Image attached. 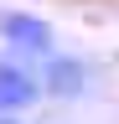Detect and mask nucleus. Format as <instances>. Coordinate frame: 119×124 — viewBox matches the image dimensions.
<instances>
[{
  "label": "nucleus",
  "mask_w": 119,
  "mask_h": 124,
  "mask_svg": "<svg viewBox=\"0 0 119 124\" xmlns=\"http://www.w3.org/2000/svg\"><path fill=\"white\" fill-rule=\"evenodd\" d=\"M0 36L26 57H52V26L31 10H5L0 16Z\"/></svg>",
  "instance_id": "nucleus-1"
},
{
  "label": "nucleus",
  "mask_w": 119,
  "mask_h": 124,
  "mask_svg": "<svg viewBox=\"0 0 119 124\" xmlns=\"http://www.w3.org/2000/svg\"><path fill=\"white\" fill-rule=\"evenodd\" d=\"M41 98V78L16 67V62H0V114H21Z\"/></svg>",
  "instance_id": "nucleus-3"
},
{
  "label": "nucleus",
  "mask_w": 119,
  "mask_h": 124,
  "mask_svg": "<svg viewBox=\"0 0 119 124\" xmlns=\"http://www.w3.org/2000/svg\"><path fill=\"white\" fill-rule=\"evenodd\" d=\"M83 88H88L83 57H41V93L47 98H78Z\"/></svg>",
  "instance_id": "nucleus-2"
},
{
  "label": "nucleus",
  "mask_w": 119,
  "mask_h": 124,
  "mask_svg": "<svg viewBox=\"0 0 119 124\" xmlns=\"http://www.w3.org/2000/svg\"><path fill=\"white\" fill-rule=\"evenodd\" d=\"M0 124H21V119H16V114H0Z\"/></svg>",
  "instance_id": "nucleus-4"
}]
</instances>
